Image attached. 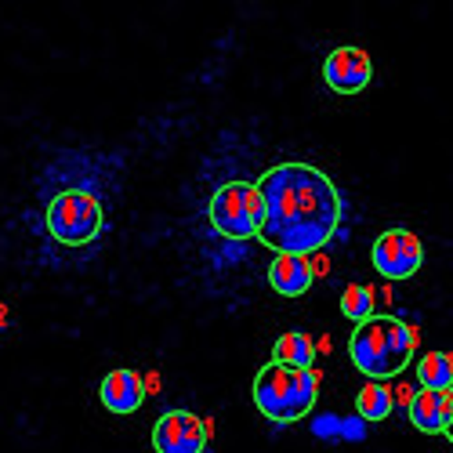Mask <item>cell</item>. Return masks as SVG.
Masks as SVG:
<instances>
[{
    "label": "cell",
    "instance_id": "6da1fadb",
    "mask_svg": "<svg viewBox=\"0 0 453 453\" xmlns=\"http://www.w3.org/2000/svg\"><path fill=\"white\" fill-rule=\"evenodd\" d=\"M257 196L265 207L257 240L276 254L309 257L342 229L345 200L337 185L312 164H280L261 174Z\"/></svg>",
    "mask_w": 453,
    "mask_h": 453
},
{
    "label": "cell",
    "instance_id": "7a4b0ae2",
    "mask_svg": "<svg viewBox=\"0 0 453 453\" xmlns=\"http://www.w3.org/2000/svg\"><path fill=\"white\" fill-rule=\"evenodd\" d=\"M418 349V330L399 316H370L349 337L352 366L370 381H388L403 373Z\"/></svg>",
    "mask_w": 453,
    "mask_h": 453
},
{
    "label": "cell",
    "instance_id": "3957f363",
    "mask_svg": "<svg viewBox=\"0 0 453 453\" xmlns=\"http://www.w3.org/2000/svg\"><path fill=\"white\" fill-rule=\"evenodd\" d=\"M319 399V373L316 370H294L283 363H265L254 377V406L269 421L290 425L309 418Z\"/></svg>",
    "mask_w": 453,
    "mask_h": 453
},
{
    "label": "cell",
    "instance_id": "9c48e42d",
    "mask_svg": "<svg viewBox=\"0 0 453 453\" xmlns=\"http://www.w3.org/2000/svg\"><path fill=\"white\" fill-rule=\"evenodd\" d=\"M98 399L109 413H138L145 403V381L134 370H109L102 377Z\"/></svg>",
    "mask_w": 453,
    "mask_h": 453
},
{
    "label": "cell",
    "instance_id": "2e32d148",
    "mask_svg": "<svg viewBox=\"0 0 453 453\" xmlns=\"http://www.w3.org/2000/svg\"><path fill=\"white\" fill-rule=\"evenodd\" d=\"M342 312H345V319H352V323H366V319L373 316V290L363 287V283L345 287V294H342Z\"/></svg>",
    "mask_w": 453,
    "mask_h": 453
},
{
    "label": "cell",
    "instance_id": "9a60e30c",
    "mask_svg": "<svg viewBox=\"0 0 453 453\" xmlns=\"http://www.w3.org/2000/svg\"><path fill=\"white\" fill-rule=\"evenodd\" d=\"M392 406H395L392 388L385 381H370L356 395V418H363V421H385L392 413Z\"/></svg>",
    "mask_w": 453,
    "mask_h": 453
},
{
    "label": "cell",
    "instance_id": "277c9868",
    "mask_svg": "<svg viewBox=\"0 0 453 453\" xmlns=\"http://www.w3.org/2000/svg\"><path fill=\"white\" fill-rule=\"evenodd\" d=\"M207 218H211V225L221 236H229V240H254L257 229H261V218H265V207H261V196H257V185L254 181H229V185H221L218 193L211 196Z\"/></svg>",
    "mask_w": 453,
    "mask_h": 453
},
{
    "label": "cell",
    "instance_id": "4fadbf2b",
    "mask_svg": "<svg viewBox=\"0 0 453 453\" xmlns=\"http://www.w3.org/2000/svg\"><path fill=\"white\" fill-rule=\"evenodd\" d=\"M273 363H283V366H294V370H312V363H316L312 337L301 334V330L283 334L276 342V349H273Z\"/></svg>",
    "mask_w": 453,
    "mask_h": 453
},
{
    "label": "cell",
    "instance_id": "ba28073f",
    "mask_svg": "<svg viewBox=\"0 0 453 453\" xmlns=\"http://www.w3.org/2000/svg\"><path fill=\"white\" fill-rule=\"evenodd\" d=\"M323 81L337 95H359L373 81V62L363 48H337L323 62Z\"/></svg>",
    "mask_w": 453,
    "mask_h": 453
},
{
    "label": "cell",
    "instance_id": "5b68a950",
    "mask_svg": "<svg viewBox=\"0 0 453 453\" xmlns=\"http://www.w3.org/2000/svg\"><path fill=\"white\" fill-rule=\"evenodd\" d=\"M44 221H48V233L58 243L84 247L102 233V203L98 196L84 193V188H69V193H58L48 203Z\"/></svg>",
    "mask_w": 453,
    "mask_h": 453
},
{
    "label": "cell",
    "instance_id": "8992f818",
    "mask_svg": "<svg viewBox=\"0 0 453 453\" xmlns=\"http://www.w3.org/2000/svg\"><path fill=\"white\" fill-rule=\"evenodd\" d=\"M370 257H373V269L385 280H410L425 265V247L410 229H388L377 236Z\"/></svg>",
    "mask_w": 453,
    "mask_h": 453
},
{
    "label": "cell",
    "instance_id": "5bb4252c",
    "mask_svg": "<svg viewBox=\"0 0 453 453\" xmlns=\"http://www.w3.org/2000/svg\"><path fill=\"white\" fill-rule=\"evenodd\" d=\"M418 381H421V388L449 392L453 388V356L449 352H425L418 359Z\"/></svg>",
    "mask_w": 453,
    "mask_h": 453
},
{
    "label": "cell",
    "instance_id": "e0dca14e",
    "mask_svg": "<svg viewBox=\"0 0 453 453\" xmlns=\"http://www.w3.org/2000/svg\"><path fill=\"white\" fill-rule=\"evenodd\" d=\"M449 442H453V388H449V421H446V432H442Z\"/></svg>",
    "mask_w": 453,
    "mask_h": 453
},
{
    "label": "cell",
    "instance_id": "8fae6325",
    "mask_svg": "<svg viewBox=\"0 0 453 453\" xmlns=\"http://www.w3.org/2000/svg\"><path fill=\"white\" fill-rule=\"evenodd\" d=\"M316 280V265L309 257L297 254H276V261L269 265V287L283 297H301Z\"/></svg>",
    "mask_w": 453,
    "mask_h": 453
},
{
    "label": "cell",
    "instance_id": "7c38bea8",
    "mask_svg": "<svg viewBox=\"0 0 453 453\" xmlns=\"http://www.w3.org/2000/svg\"><path fill=\"white\" fill-rule=\"evenodd\" d=\"M312 435L319 442H363L366 439V421L363 418H342V413H316Z\"/></svg>",
    "mask_w": 453,
    "mask_h": 453
},
{
    "label": "cell",
    "instance_id": "30bf717a",
    "mask_svg": "<svg viewBox=\"0 0 453 453\" xmlns=\"http://www.w3.org/2000/svg\"><path fill=\"white\" fill-rule=\"evenodd\" d=\"M406 418L410 425L425 432V435H439L446 432L449 421V392H432V388H418L406 403Z\"/></svg>",
    "mask_w": 453,
    "mask_h": 453
},
{
    "label": "cell",
    "instance_id": "52a82bcc",
    "mask_svg": "<svg viewBox=\"0 0 453 453\" xmlns=\"http://www.w3.org/2000/svg\"><path fill=\"white\" fill-rule=\"evenodd\" d=\"M211 428L203 418L188 410H167L153 425V449L157 453H203Z\"/></svg>",
    "mask_w": 453,
    "mask_h": 453
}]
</instances>
